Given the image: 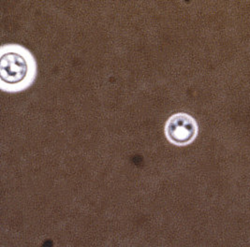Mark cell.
<instances>
[{"mask_svg":"<svg viewBox=\"0 0 250 247\" xmlns=\"http://www.w3.org/2000/svg\"><path fill=\"white\" fill-rule=\"evenodd\" d=\"M18 46H9L7 51L2 49L0 77L2 82L9 85H22L29 78V55L21 52Z\"/></svg>","mask_w":250,"mask_h":247,"instance_id":"6da1fadb","label":"cell"},{"mask_svg":"<svg viewBox=\"0 0 250 247\" xmlns=\"http://www.w3.org/2000/svg\"><path fill=\"white\" fill-rule=\"evenodd\" d=\"M165 128L167 137L176 144L190 143L198 132V125L193 117L185 112H177L171 115Z\"/></svg>","mask_w":250,"mask_h":247,"instance_id":"7a4b0ae2","label":"cell"}]
</instances>
